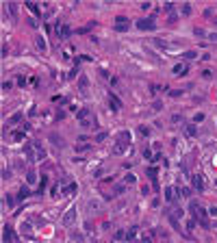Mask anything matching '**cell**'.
<instances>
[{
  "label": "cell",
  "mask_w": 217,
  "mask_h": 243,
  "mask_svg": "<svg viewBox=\"0 0 217 243\" xmlns=\"http://www.w3.org/2000/svg\"><path fill=\"white\" fill-rule=\"evenodd\" d=\"M76 117H78L81 126H85V128H93V126H96V117H93V113H91L87 106H83V109L76 113Z\"/></svg>",
  "instance_id": "6da1fadb"
},
{
  "label": "cell",
  "mask_w": 217,
  "mask_h": 243,
  "mask_svg": "<svg viewBox=\"0 0 217 243\" xmlns=\"http://www.w3.org/2000/svg\"><path fill=\"white\" fill-rule=\"evenodd\" d=\"M191 215H195V217H198V221H200V226H202V228H211L209 215H206V211H202V208L198 206V202H191Z\"/></svg>",
  "instance_id": "7a4b0ae2"
},
{
  "label": "cell",
  "mask_w": 217,
  "mask_h": 243,
  "mask_svg": "<svg viewBox=\"0 0 217 243\" xmlns=\"http://www.w3.org/2000/svg\"><path fill=\"white\" fill-rule=\"evenodd\" d=\"M128 141H130V133H126V130H124V133H120V143H115L113 150H115L117 154H124V152H126V148H128Z\"/></svg>",
  "instance_id": "3957f363"
},
{
  "label": "cell",
  "mask_w": 217,
  "mask_h": 243,
  "mask_svg": "<svg viewBox=\"0 0 217 243\" xmlns=\"http://www.w3.org/2000/svg\"><path fill=\"white\" fill-rule=\"evenodd\" d=\"M17 241V235L13 230V226H4L2 228V243H15Z\"/></svg>",
  "instance_id": "277c9868"
},
{
  "label": "cell",
  "mask_w": 217,
  "mask_h": 243,
  "mask_svg": "<svg viewBox=\"0 0 217 243\" xmlns=\"http://www.w3.org/2000/svg\"><path fill=\"white\" fill-rule=\"evenodd\" d=\"M130 28V20L126 15H120V17H115V31L117 33H126Z\"/></svg>",
  "instance_id": "5b68a950"
},
{
  "label": "cell",
  "mask_w": 217,
  "mask_h": 243,
  "mask_svg": "<svg viewBox=\"0 0 217 243\" xmlns=\"http://www.w3.org/2000/svg\"><path fill=\"white\" fill-rule=\"evenodd\" d=\"M137 28H139V31H154V28H156V22H154L152 17H143V20L137 22Z\"/></svg>",
  "instance_id": "8992f818"
},
{
  "label": "cell",
  "mask_w": 217,
  "mask_h": 243,
  "mask_svg": "<svg viewBox=\"0 0 217 243\" xmlns=\"http://www.w3.org/2000/svg\"><path fill=\"white\" fill-rule=\"evenodd\" d=\"M76 215H78V208H76V206H72V208L63 215V219H61V221H63V226H72V224L76 221Z\"/></svg>",
  "instance_id": "52a82bcc"
},
{
  "label": "cell",
  "mask_w": 217,
  "mask_h": 243,
  "mask_svg": "<svg viewBox=\"0 0 217 243\" xmlns=\"http://www.w3.org/2000/svg\"><path fill=\"white\" fill-rule=\"evenodd\" d=\"M191 182H193V189H195L198 193H204V178H202L200 174L191 176Z\"/></svg>",
  "instance_id": "ba28073f"
},
{
  "label": "cell",
  "mask_w": 217,
  "mask_h": 243,
  "mask_svg": "<svg viewBox=\"0 0 217 243\" xmlns=\"http://www.w3.org/2000/svg\"><path fill=\"white\" fill-rule=\"evenodd\" d=\"M154 44H156L159 48H163V50H170V52H176V50H178V46H176V44H170V41H163V39H159V37L154 39Z\"/></svg>",
  "instance_id": "9c48e42d"
},
{
  "label": "cell",
  "mask_w": 217,
  "mask_h": 243,
  "mask_svg": "<svg viewBox=\"0 0 217 243\" xmlns=\"http://www.w3.org/2000/svg\"><path fill=\"white\" fill-rule=\"evenodd\" d=\"M109 106H111V111H120L122 109V100L115 98V94H109Z\"/></svg>",
  "instance_id": "30bf717a"
},
{
  "label": "cell",
  "mask_w": 217,
  "mask_h": 243,
  "mask_svg": "<svg viewBox=\"0 0 217 243\" xmlns=\"http://www.w3.org/2000/svg\"><path fill=\"white\" fill-rule=\"evenodd\" d=\"M137 235H139V228H137V226H130L128 230H126V239H128V241L137 239Z\"/></svg>",
  "instance_id": "8fae6325"
},
{
  "label": "cell",
  "mask_w": 217,
  "mask_h": 243,
  "mask_svg": "<svg viewBox=\"0 0 217 243\" xmlns=\"http://www.w3.org/2000/svg\"><path fill=\"white\" fill-rule=\"evenodd\" d=\"M182 133H185L187 137H193V135L198 133V128H195V124H187V126L182 128Z\"/></svg>",
  "instance_id": "7c38bea8"
},
{
  "label": "cell",
  "mask_w": 217,
  "mask_h": 243,
  "mask_svg": "<svg viewBox=\"0 0 217 243\" xmlns=\"http://www.w3.org/2000/svg\"><path fill=\"white\" fill-rule=\"evenodd\" d=\"M185 72H189L187 63H180V65H176V67H174V74H176V76H182Z\"/></svg>",
  "instance_id": "4fadbf2b"
},
{
  "label": "cell",
  "mask_w": 217,
  "mask_h": 243,
  "mask_svg": "<svg viewBox=\"0 0 217 243\" xmlns=\"http://www.w3.org/2000/svg\"><path fill=\"white\" fill-rule=\"evenodd\" d=\"M165 200H167V202H174V200H176V189H174V187H167V189H165Z\"/></svg>",
  "instance_id": "5bb4252c"
},
{
  "label": "cell",
  "mask_w": 217,
  "mask_h": 243,
  "mask_svg": "<svg viewBox=\"0 0 217 243\" xmlns=\"http://www.w3.org/2000/svg\"><path fill=\"white\" fill-rule=\"evenodd\" d=\"M76 189H78V187H76V182H70V185L63 189V193H65V195H74V193H76Z\"/></svg>",
  "instance_id": "9a60e30c"
},
{
  "label": "cell",
  "mask_w": 217,
  "mask_h": 243,
  "mask_svg": "<svg viewBox=\"0 0 217 243\" xmlns=\"http://www.w3.org/2000/svg\"><path fill=\"white\" fill-rule=\"evenodd\" d=\"M33 146H35V150H37V161H42V158H43V146H42V141H35Z\"/></svg>",
  "instance_id": "2e32d148"
},
{
  "label": "cell",
  "mask_w": 217,
  "mask_h": 243,
  "mask_svg": "<svg viewBox=\"0 0 217 243\" xmlns=\"http://www.w3.org/2000/svg\"><path fill=\"white\" fill-rule=\"evenodd\" d=\"M26 182H28V185H35V182H37V174H35L33 169L26 174Z\"/></svg>",
  "instance_id": "e0dca14e"
},
{
  "label": "cell",
  "mask_w": 217,
  "mask_h": 243,
  "mask_svg": "<svg viewBox=\"0 0 217 243\" xmlns=\"http://www.w3.org/2000/svg\"><path fill=\"white\" fill-rule=\"evenodd\" d=\"M78 87H81V89H87V87H89V78H87L85 74L78 78Z\"/></svg>",
  "instance_id": "ac0fdd59"
},
{
  "label": "cell",
  "mask_w": 217,
  "mask_h": 243,
  "mask_svg": "<svg viewBox=\"0 0 217 243\" xmlns=\"http://www.w3.org/2000/svg\"><path fill=\"white\" fill-rule=\"evenodd\" d=\"M35 44H37V48L42 50V52L46 50V39H43L42 35H39V37H35Z\"/></svg>",
  "instance_id": "d6986e66"
},
{
  "label": "cell",
  "mask_w": 217,
  "mask_h": 243,
  "mask_svg": "<svg viewBox=\"0 0 217 243\" xmlns=\"http://www.w3.org/2000/svg\"><path fill=\"white\" fill-rule=\"evenodd\" d=\"M28 195H31V191H28L26 187H22V189H20V193H17V200H26Z\"/></svg>",
  "instance_id": "ffe728a7"
},
{
  "label": "cell",
  "mask_w": 217,
  "mask_h": 243,
  "mask_svg": "<svg viewBox=\"0 0 217 243\" xmlns=\"http://www.w3.org/2000/svg\"><path fill=\"white\" fill-rule=\"evenodd\" d=\"M72 31H70V26H59V37H67Z\"/></svg>",
  "instance_id": "44dd1931"
},
{
  "label": "cell",
  "mask_w": 217,
  "mask_h": 243,
  "mask_svg": "<svg viewBox=\"0 0 217 243\" xmlns=\"http://www.w3.org/2000/svg\"><path fill=\"white\" fill-rule=\"evenodd\" d=\"M13 139L15 141H24V130H13Z\"/></svg>",
  "instance_id": "7402d4cb"
},
{
  "label": "cell",
  "mask_w": 217,
  "mask_h": 243,
  "mask_svg": "<svg viewBox=\"0 0 217 243\" xmlns=\"http://www.w3.org/2000/svg\"><path fill=\"white\" fill-rule=\"evenodd\" d=\"M182 56H185V59H195V56H198V52H195V50H187Z\"/></svg>",
  "instance_id": "603a6c76"
},
{
  "label": "cell",
  "mask_w": 217,
  "mask_h": 243,
  "mask_svg": "<svg viewBox=\"0 0 217 243\" xmlns=\"http://www.w3.org/2000/svg\"><path fill=\"white\" fill-rule=\"evenodd\" d=\"M26 7H28V9H31L35 15H39V9H37V4H33V2H26Z\"/></svg>",
  "instance_id": "cb8c5ba5"
},
{
  "label": "cell",
  "mask_w": 217,
  "mask_h": 243,
  "mask_svg": "<svg viewBox=\"0 0 217 243\" xmlns=\"http://www.w3.org/2000/svg\"><path fill=\"white\" fill-rule=\"evenodd\" d=\"M152 109H154V111H161V109H163V102H161V100H154V102H152Z\"/></svg>",
  "instance_id": "d4e9b609"
},
{
  "label": "cell",
  "mask_w": 217,
  "mask_h": 243,
  "mask_svg": "<svg viewBox=\"0 0 217 243\" xmlns=\"http://www.w3.org/2000/svg\"><path fill=\"white\" fill-rule=\"evenodd\" d=\"M20 119H22V113H15V115L9 119V124H15V122H20Z\"/></svg>",
  "instance_id": "484cf974"
},
{
  "label": "cell",
  "mask_w": 217,
  "mask_h": 243,
  "mask_svg": "<svg viewBox=\"0 0 217 243\" xmlns=\"http://www.w3.org/2000/svg\"><path fill=\"white\" fill-rule=\"evenodd\" d=\"M7 204H9V206H15V204H17V197H11V195H7Z\"/></svg>",
  "instance_id": "4316f807"
},
{
  "label": "cell",
  "mask_w": 217,
  "mask_h": 243,
  "mask_svg": "<svg viewBox=\"0 0 217 243\" xmlns=\"http://www.w3.org/2000/svg\"><path fill=\"white\" fill-rule=\"evenodd\" d=\"M180 195H182V197H191V189H189V187H185V189L180 191Z\"/></svg>",
  "instance_id": "83f0119b"
},
{
  "label": "cell",
  "mask_w": 217,
  "mask_h": 243,
  "mask_svg": "<svg viewBox=\"0 0 217 243\" xmlns=\"http://www.w3.org/2000/svg\"><path fill=\"white\" fill-rule=\"evenodd\" d=\"M172 122H174V124H178V122H182V115H178V113H176V115H172Z\"/></svg>",
  "instance_id": "f1b7e54d"
},
{
  "label": "cell",
  "mask_w": 217,
  "mask_h": 243,
  "mask_svg": "<svg viewBox=\"0 0 217 243\" xmlns=\"http://www.w3.org/2000/svg\"><path fill=\"white\" fill-rule=\"evenodd\" d=\"M135 180H137V178H135V174H126V182H135Z\"/></svg>",
  "instance_id": "f546056e"
},
{
  "label": "cell",
  "mask_w": 217,
  "mask_h": 243,
  "mask_svg": "<svg viewBox=\"0 0 217 243\" xmlns=\"http://www.w3.org/2000/svg\"><path fill=\"white\" fill-rule=\"evenodd\" d=\"M141 243H152V232H150V235H145V237L141 239Z\"/></svg>",
  "instance_id": "4dcf8cb0"
},
{
  "label": "cell",
  "mask_w": 217,
  "mask_h": 243,
  "mask_svg": "<svg viewBox=\"0 0 217 243\" xmlns=\"http://www.w3.org/2000/svg\"><path fill=\"white\" fill-rule=\"evenodd\" d=\"M202 76H204V78H211L213 72H211V70H202Z\"/></svg>",
  "instance_id": "1f68e13d"
},
{
  "label": "cell",
  "mask_w": 217,
  "mask_h": 243,
  "mask_svg": "<svg viewBox=\"0 0 217 243\" xmlns=\"http://www.w3.org/2000/svg\"><path fill=\"white\" fill-rule=\"evenodd\" d=\"M204 119V113H195V117H193V122H202Z\"/></svg>",
  "instance_id": "d6a6232c"
},
{
  "label": "cell",
  "mask_w": 217,
  "mask_h": 243,
  "mask_svg": "<svg viewBox=\"0 0 217 243\" xmlns=\"http://www.w3.org/2000/svg\"><path fill=\"white\" fill-rule=\"evenodd\" d=\"M182 13H185V15H189V13H191V7H189V4H185V7H182Z\"/></svg>",
  "instance_id": "836d02e7"
},
{
  "label": "cell",
  "mask_w": 217,
  "mask_h": 243,
  "mask_svg": "<svg viewBox=\"0 0 217 243\" xmlns=\"http://www.w3.org/2000/svg\"><path fill=\"white\" fill-rule=\"evenodd\" d=\"M104 137H106V133H98V135H96V141H102Z\"/></svg>",
  "instance_id": "e575fe53"
},
{
  "label": "cell",
  "mask_w": 217,
  "mask_h": 243,
  "mask_svg": "<svg viewBox=\"0 0 217 243\" xmlns=\"http://www.w3.org/2000/svg\"><path fill=\"white\" fill-rule=\"evenodd\" d=\"M124 189H126L124 185H117V187H115V193H124Z\"/></svg>",
  "instance_id": "d590c367"
},
{
  "label": "cell",
  "mask_w": 217,
  "mask_h": 243,
  "mask_svg": "<svg viewBox=\"0 0 217 243\" xmlns=\"http://www.w3.org/2000/svg\"><path fill=\"white\" fill-rule=\"evenodd\" d=\"M143 156H145V158H150V161H152V152H150V150H143Z\"/></svg>",
  "instance_id": "8d00e7d4"
},
{
  "label": "cell",
  "mask_w": 217,
  "mask_h": 243,
  "mask_svg": "<svg viewBox=\"0 0 217 243\" xmlns=\"http://www.w3.org/2000/svg\"><path fill=\"white\" fill-rule=\"evenodd\" d=\"M209 39H211V41H217V33H213V35H209Z\"/></svg>",
  "instance_id": "74e56055"
},
{
  "label": "cell",
  "mask_w": 217,
  "mask_h": 243,
  "mask_svg": "<svg viewBox=\"0 0 217 243\" xmlns=\"http://www.w3.org/2000/svg\"><path fill=\"white\" fill-rule=\"evenodd\" d=\"M215 24H217V20H215Z\"/></svg>",
  "instance_id": "f35d334b"
}]
</instances>
